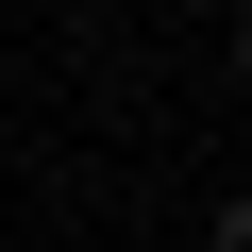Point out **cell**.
Returning a JSON list of instances; mask_svg holds the SVG:
<instances>
[{
  "instance_id": "1",
  "label": "cell",
  "mask_w": 252,
  "mask_h": 252,
  "mask_svg": "<svg viewBox=\"0 0 252 252\" xmlns=\"http://www.w3.org/2000/svg\"><path fill=\"white\" fill-rule=\"evenodd\" d=\"M202 252H252V185H219V202H202Z\"/></svg>"
},
{
  "instance_id": "2",
  "label": "cell",
  "mask_w": 252,
  "mask_h": 252,
  "mask_svg": "<svg viewBox=\"0 0 252 252\" xmlns=\"http://www.w3.org/2000/svg\"><path fill=\"white\" fill-rule=\"evenodd\" d=\"M219 51H235V84H252V0H235V34H219Z\"/></svg>"
}]
</instances>
